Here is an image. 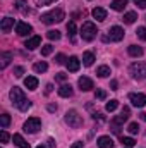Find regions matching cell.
Here are the masks:
<instances>
[{
    "label": "cell",
    "mask_w": 146,
    "mask_h": 148,
    "mask_svg": "<svg viewBox=\"0 0 146 148\" xmlns=\"http://www.w3.org/2000/svg\"><path fill=\"white\" fill-rule=\"evenodd\" d=\"M136 19H138V14H136V12H126V14H124V19H122V21H124L126 24H132V23H134Z\"/></svg>",
    "instance_id": "obj_25"
},
{
    "label": "cell",
    "mask_w": 146,
    "mask_h": 148,
    "mask_svg": "<svg viewBox=\"0 0 146 148\" xmlns=\"http://www.w3.org/2000/svg\"><path fill=\"white\" fill-rule=\"evenodd\" d=\"M77 84H79L81 91H89V90H93V81H91L89 77H86V76H81V77L77 79Z\"/></svg>",
    "instance_id": "obj_11"
},
{
    "label": "cell",
    "mask_w": 146,
    "mask_h": 148,
    "mask_svg": "<svg viewBox=\"0 0 146 148\" xmlns=\"http://www.w3.org/2000/svg\"><path fill=\"white\" fill-rule=\"evenodd\" d=\"M52 90H53V84H46V90H45V93L48 95V93H52Z\"/></svg>",
    "instance_id": "obj_45"
},
{
    "label": "cell",
    "mask_w": 146,
    "mask_h": 148,
    "mask_svg": "<svg viewBox=\"0 0 146 148\" xmlns=\"http://www.w3.org/2000/svg\"><path fill=\"white\" fill-rule=\"evenodd\" d=\"M55 0H38V5H50V3H53Z\"/></svg>",
    "instance_id": "obj_41"
},
{
    "label": "cell",
    "mask_w": 146,
    "mask_h": 148,
    "mask_svg": "<svg viewBox=\"0 0 146 148\" xmlns=\"http://www.w3.org/2000/svg\"><path fill=\"white\" fill-rule=\"evenodd\" d=\"M117 107H119V102H117V100H110V102H107V105H105V110L113 112Z\"/></svg>",
    "instance_id": "obj_31"
},
{
    "label": "cell",
    "mask_w": 146,
    "mask_h": 148,
    "mask_svg": "<svg viewBox=\"0 0 146 148\" xmlns=\"http://www.w3.org/2000/svg\"><path fill=\"white\" fill-rule=\"evenodd\" d=\"M95 97H96L98 100H105V98H107V93H105L103 90H96V93H95Z\"/></svg>",
    "instance_id": "obj_36"
},
{
    "label": "cell",
    "mask_w": 146,
    "mask_h": 148,
    "mask_svg": "<svg viewBox=\"0 0 146 148\" xmlns=\"http://www.w3.org/2000/svg\"><path fill=\"white\" fill-rule=\"evenodd\" d=\"M0 141H2V143H7V141H9V133H7V131H2V133H0Z\"/></svg>",
    "instance_id": "obj_38"
},
{
    "label": "cell",
    "mask_w": 146,
    "mask_h": 148,
    "mask_svg": "<svg viewBox=\"0 0 146 148\" xmlns=\"http://www.w3.org/2000/svg\"><path fill=\"white\" fill-rule=\"evenodd\" d=\"M12 26H14V19H12V17H5V19H2L0 28H2L3 33H9V31L12 29Z\"/></svg>",
    "instance_id": "obj_17"
},
{
    "label": "cell",
    "mask_w": 146,
    "mask_h": 148,
    "mask_svg": "<svg viewBox=\"0 0 146 148\" xmlns=\"http://www.w3.org/2000/svg\"><path fill=\"white\" fill-rule=\"evenodd\" d=\"M24 86H26L28 90H31V91L36 90L38 88V79L35 77V76H28V77L24 79Z\"/></svg>",
    "instance_id": "obj_16"
},
{
    "label": "cell",
    "mask_w": 146,
    "mask_h": 148,
    "mask_svg": "<svg viewBox=\"0 0 146 148\" xmlns=\"http://www.w3.org/2000/svg\"><path fill=\"white\" fill-rule=\"evenodd\" d=\"M14 3H16V9H17L21 14H24V16H26V14H29V7L26 5V2H24V0H16Z\"/></svg>",
    "instance_id": "obj_22"
},
{
    "label": "cell",
    "mask_w": 146,
    "mask_h": 148,
    "mask_svg": "<svg viewBox=\"0 0 146 148\" xmlns=\"http://www.w3.org/2000/svg\"><path fill=\"white\" fill-rule=\"evenodd\" d=\"M127 131H129L131 134H138V133H139V126H138V122H131V124L127 126Z\"/></svg>",
    "instance_id": "obj_33"
},
{
    "label": "cell",
    "mask_w": 146,
    "mask_h": 148,
    "mask_svg": "<svg viewBox=\"0 0 146 148\" xmlns=\"http://www.w3.org/2000/svg\"><path fill=\"white\" fill-rule=\"evenodd\" d=\"M23 74H24V67H21V66L14 67V76H16V77H21Z\"/></svg>",
    "instance_id": "obj_37"
},
{
    "label": "cell",
    "mask_w": 146,
    "mask_h": 148,
    "mask_svg": "<svg viewBox=\"0 0 146 148\" xmlns=\"http://www.w3.org/2000/svg\"><path fill=\"white\" fill-rule=\"evenodd\" d=\"M55 62H57V64H64V62H65V57H64L62 53H59V55L55 57Z\"/></svg>",
    "instance_id": "obj_39"
},
{
    "label": "cell",
    "mask_w": 146,
    "mask_h": 148,
    "mask_svg": "<svg viewBox=\"0 0 146 148\" xmlns=\"http://www.w3.org/2000/svg\"><path fill=\"white\" fill-rule=\"evenodd\" d=\"M41 45V38L40 36H33L29 38V40H26V43H24V47L28 48V50H35V48H38Z\"/></svg>",
    "instance_id": "obj_13"
},
{
    "label": "cell",
    "mask_w": 146,
    "mask_h": 148,
    "mask_svg": "<svg viewBox=\"0 0 146 148\" xmlns=\"http://www.w3.org/2000/svg\"><path fill=\"white\" fill-rule=\"evenodd\" d=\"M122 145L127 147V148H132L134 145H136V141H134L132 138H129V136H124V138H122Z\"/></svg>",
    "instance_id": "obj_32"
},
{
    "label": "cell",
    "mask_w": 146,
    "mask_h": 148,
    "mask_svg": "<svg viewBox=\"0 0 146 148\" xmlns=\"http://www.w3.org/2000/svg\"><path fill=\"white\" fill-rule=\"evenodd\" d=\"M9 97H10L12 105H16L21 112H26L28 109H31V102H29V100H26V97H24V93H23V90H21V88L14 86V88L10 90Z\"/></svg>",
    "instance_id": "obj_1"
},
{
    "label": "cell",
    "mask_w": 146,
    "mask_h": 148,
    "mask_svg": "<svg viewBox=\"0 0 146 148\" xmlns=\"http://www.w3.org/2000/svg\"><path fill=\"white\" fill-rule=\"evenodd\" d=\"M12 140H14V143H16L19 148H31V147H29V143H28L21 134H14V136H12Z\"/></svg>",
    "instance_id": "obj_20"
},
{
    "label": "cell",
    "mask_w": 146,
    "mask_h": 148,
    "mask_svg": "<svg viewBox=\"0 0 146 148\" xmlns=\"http://www.w3.org/2000/svg\"><path fill=\"white\" fill-rule=\"evenodd\" d=\"M93 62H95L93 52H84V53H83V64H84L86 67H89V66H93Z\"/></svg>",
    "instance_id": "obj_21"
},
{
    "label": "cell",
    "mask_w": 146,
    "mask_h": 148,
    "mask_svg": "<svg viewBox=\"0 0 146 148\" xmlns=\"http://www.w3.org/2000/svg\"><path fill=\"white\" fill-rule=\"evenodd\" d=\"M52 52H53V47H52V45H43V47H41V55L46 57V55H50Z\"/></svg>",
    "instance_id": "obj_34"
},
{
    "label": "cell",
    "mask_w": 146,
    "mask_h": 148,
    "mask_svg": "<svg viewBox=\"0 0 146 148\" xmlns=\"http://www.w3.org/2000/svg\"><path fill=\"white\" fill-rule=\"evenodd\" d=\"M67 77V74L65 73H57V81H64Z\"/></svg>",
    "instance_id": "obj_42"
},
{
    "label": "cell",
    "mask_w": 146,
    "mask_h": 148,
    "mask_svg": "<svg viewBox=\"0 0 146 148\" xmlns=\"http://www.w3.org/2000/svg\"><path fill=\"white\" fill-rule=\"evenodd\" d=\"M91 14H93V17H95L96 21H105V19H107V10L102 9V7H95Z\"/></svg>",
    "instance_id": "obj_15"
},
{
    "label": "cell",
    "mask_w": 146,
    "mask_h": 148,
    "mask_svg": "<svg viewBox=\"0 0 146 148\" xmlns=\"http://www.w3.org/2000/svg\"><path fill=\"white\" fill-rule=\"evenodd\" d=\"M41 127V119H38V117H29L26 122H24V131L26 133H36L38 129Z\"/></svg>",
    "instance_id": "obj_6"
},
{
    "label": "cell",
    "mask_w": 146,
    "mask_h": 148,
    "mask_svg": "<svg viewBox=\"0 0 146 148\" xmlns=\"http://www.w3.org/2000/svg\"><path fill=\"white\" fill-rule=\"evenodd\" d=\"M110 40L112 41H120V40H124V29L120 28V26H113V28H110Z\"/></svg>",
    "instance_id": "obj_9"
},
{
    "label": "cell",
    "mask_w": 146,
    "mask_h": 148,
    "mask_svg": "<svg viewBox=\"0 0 146 148\" xmlns=\"http://www.w3.org/2000/svg\"><path fill=\"white\" fill-rule=\"evenodd\" d=\"M67 33H69V38H71V41H76V23L71 21L69 24H67Z\"/></svg>",
    "instance_id": "obj_26"
},
{
    "label": "cell",
    "mask_w": 146,
    "mask_h": 148,
    "mask_svg": "<svg viewBox=\"0 0 146 148\" xmlns=\"http://www.w3.org/2000/svg\"><path fill=\"white\" fill-rule=\"evenodd\" d=\"M46 109H48L50 112H55V110H57V105H55V103H50V105H48Z\"/></svg>",
    "instance_id": "obj_44"
},
{
    "label": "cell",
    "mask_w": 146,
    "mask_h": 148,
    "mask_svg": "<svg viewBox=\"0 0 146 148\" xmlns=\"http://www.w3.org/2000/svg\"><path fill=\"white\" fill-rule=\"evenodd\" d=\"M126 5H127V0H113V2L110 3V7H112L113 10H117V12H122V10L126 9Z\"/></svg>",
    "instance_id": "obj_19"
},
{
    "label": "cell",
    "mask_w": 146,
    "mask_h": 148,
    "mask_svg": "<svg viewBox=\"0 0 146 148\" xmlns=\"http://www.w3.org/2000/svg\"><path fill=\"white\" fill-rule=\"evenodd\" d=\"M96 74H98L100 77H107V76H110V67L108 66H100V67L96 69Z\"/></svg>",
    "instance_id": "obj_27"
},
{
    "label": "cell",
    "mask_w": 146,
    "mask_h": 148,
    "mask_svg": "<svg viewBox=\"0 0 146 148\" xmlns=\"http://www.w3.org/2000/svg\"><path fill=\"white\" fill-rule=\"evenodd\" d=\"M10 59H12V53H10V52H3V53H2V62H0V69H5V67L9 66Z\"/></svg>",
    "instance_id": "obj_24"
},
{
    "label": "cell",
    "mask_w": 146,
    "mask_h": 148,
    "mask_svg": "<svg viewBox=\"0 0 146 148\" xmlns=\"http://www.w3.org/2000/svg\"><path fill=\"white\" fill-rule=\"evenodd\" d=\"M46 38L52 40V41H53V40L57 41V40H60V31H57V29H50V31H46Z\"/></svg>",
    "instance_id": "obj_29"
},
{
    "label": "cell",
    "mask_w": 146,
    "mask_h": 148,
    "mask_svg": "<svg viewBox=\"0 0 146 148\" xmlns=\"http://www.w3.org/2000/svg\"><path fill=\"white\" fill-rule=\"evenodd\" d=\"M96 33H98V29H96V26H95L91 21L83 23V26H81V38H83L84 41L95 40V38H96Z\"/></svg>",
    "instance_id": "obj_3"
},
{
    "label": "cell",
    "mask_w": 146,
    "mask_h": 148,
    "mask_svg": "<svg viewBox=\"0 0 146 148\" xmlns=\"http://www.w3.org/2000/svg\"><path fill=\"white\" fill-rule=\"evenodd\" d=\"M64 19H65V14H64L62 9H53V10H50V12H46V14L41 16V23H45V24L62 23Z\"/></svg>",
    "instance_id": "obj_2"
},
{
    "label": "cell",
    "mask_w": 146,
    "mask_h": 148,
    "mask_svg": "<svg viewBox=\"0 0 146 148\" xmlns=\"http://www.w3.org/2000/svg\"><path fill=\"white\" fill-rule=\"evenodd\" d=\"M139 117H141V121H145V122H146V114H145V112H141V114H139Z\"/></svg>",
    "instance_id": "obj_48"
},
{
    "label": "cell",
    "mask_w": 146,
    "mask_h": 148,
    "mask_svg": "<svg viewBox=\"0 0 146 148\" xmlns=\"http://www.w3.org/2000/svg\"><path fill=\"white\" fill-rule=\"evenodd\" d=\"M48 147H50V148H55V141H53V140H52V138H50V140H48Z\"/></svg>",
    "instance_id": "obj_47"
},
{
    "label": "cell",
    "mask_w": 146,
    "mask_h": 148,
    "mask_svg": "<svg viewBox=\"0 0 146 148\" xmlns=\"http://www.w3.org/2000/svg\"><path fill=\"white\" fill-rule=\"evenodd\" d=\"M129 100L132 102L134 107H139V109L146 105V95L145 93H131L129 95Z\"/></svg>",
    "instance_id": "obj_7"
},
{
    "label": "cell",
    "mask_w": 146,
    "mask_h": 148,
    "mask_svg": "<svg viewBox=\"0 0 146 148\" xmlns=\"http://www.w3.org/2000/svg\"><path fill=\"white\" fill-rule=\"evenodd\" d=\"M126 148H127V147H126Z\"/></svg>",
    "instance_id": "obj_50"
},
{
    "label": "cell",
    "mask_w": 146,
    "mask_h": 148,
    "mask_svg": "<svg viewBox=\"0 0 146 148\" xmlns=\"http://www.w3.org/2000/svg\"><path fill=\"white\" fill-rule=\"evenodd\" d=\"M134 3L141 9H146V0H134Z\"/></svg>",
    "instance_id": "obj_40"
},
{
    "label": "cell",
    "mask_w": 146,
    "mask_h": 148,
    "mask_svg": "<svg viewBox=\"0 0 146 148\" xmlns=\"http://www.w3.org/2000/svg\"><path fill=\"white\" fill-rule=\"evenodd\" d=\"M127 52H129L131 57H141V55H143V48L138 47V45H131V47L127 48Z\"/></svg>",
    "instance_id": "obj_23"
},
{
    "label": "cell",
    "mask_w": 146,
    "mask_h": 148,
    "mask_svg": "<svg viewBox=\"0 0 146 148\" xmlns=\"http://www.w3.org/2000/svg\"><path fill=\"white\" fill-rule=\"evenodd\" d=\"M65 122H67L71 127H81V126H83V117H81L76 110H69L65 114Z\"/></svg>",
    "instance_id": "obj_5"
},
{
    "label": "cell",
    "mask_w": 146,
    "mask_h": 148,
    "mask_svg": "<svg viewBox=\"0 0 146 148\" xmlns=\"http://www.w3.org/2000/svg\"><path fill=\"white\" fill-rule=\"evenodd\" d=\"M136 35H138V38H139V40H143V41H145V40H146V28H145V26H141V28H138V31H136Z\"/></svg>",
    "instance_id": "obj_35"
},
{
    "label": "cell",
    "mask_w": 146,
    "mask_h": 148,
    "mask_svg": "<svg viewBox=\"0 0 146 148\" xmlns=\"http://www.w3.org/2000/svg\"><path fill=\"white\" fill-rule=\"evenodd\" d=\"M129 114H131V110H129V107H124L122 109V112H120V115H117V117H113V124H124L127 119H129Z\"/></svg>",
    "instance_id": "obj_12"
},
{
    "label": "cell",
    "mask_w": 146,
    "mask_h": 148,
    "mask_svg": "<svg viewBox=\"0 0 146 148\" xmlns=\"http://www.w3.org/2000/svg\"><path fill=\"white\" fill-rule=\"evenodd\" d=\"M33 69H35V73H45L46 69H48V64L46 62H36L35 66H33Z\"/></svg>",
    "instance_id": "obj_28"
},
{
    "label": "cell",
    "mask_w": 146,
    "mask_h": 148,
    "mask_svg": "<svg viewBox=\"0 0 146 148\" xmlns=\"http://www.w3.org/2000/svg\"><path fill=\"white\" fill-rule=\"evenodd\" d=\"M9 124H10V115H9V114H2V115H0V126L5 129Z\"/></svg>",
    "instance_id": "obj_30"
},
{
    "label": "cell",
    "mask_w": 146,
    "mask_h": 148,
    "mask_svg": "<svg viewBox=\"0 0 146 148\" xmlns=\"http://www.w3.org/2000/svg\"><path fill=\"white\" fill-rule=\"evenodd\" d=\"M59 95L64 97V98L72 97V86H71V84H62V86L59 88Z\"/></svg>",
    "instance_id": "obj_18"
},
{
    "label": "cell",
    "mask_w": 146,
    "mask_h": 148,
    "mask_svg": "<svg viewBox=\"0 0 146 148\" xmlns=\"http://www.w3.org/2000/svg\"><path fill=\"white\" fill-rule=\"evenodd\" d=\"M129 73L134 79H146V62H134L129 67Z\"/></svg>",
    "instance_id": "obj_4"
},
{
    "label": "cell",
    "mask_w": 146,
    "mask_h": 148,
    "mask_svg": "<svg viewBox=\"0 0 146 148\" xmlns=\"http://www.w3.org/2000/svg\"><path fill=\"white\" fill-rule=\"evenodd\" d=\"M36 148H45V147H41V145H40V147H36Z\"/></svg>",
    "instance_id": "obj_49"
},
{
    "label": "cell",
    "mask_w": 146,
    "mask_h": 148,
    "mask_svg": "<svg viewBox=\"0 0 146 148\" xmlns=\"http://www.w3.org/2000/svg\"><path fill=\"white\" fill-rule=\"evenodd\" d=\"M117 86H119V83L113 79V81H110V90H117Z\"/></svg>",
    "instance_id": "obj_43"
},
{
    "label": "cell",
    "mask_w": 146,
    "mask_h": 148,
    "mask_svg": "<svg viewBox=\"0 0 146 148\" xmlns=\"http://www.w3.org/2000/svg\"><path fill=\"white\" fill-rule=\"evenodd\" d=\"M65 66H67L69 73H76V71H79V67H81V60H79L76 55H72V57H69V59H67Z\"/></svg>",
    "instance_id": "obj_10"
},
{
    "label": "cell",
    "mask_w": 146,
    "mask_h": 148,
    "mask_svg": "<svg viewBox=\"0 0 146 148\" xmlns=\"http://www.w3.org/2000/svg\"><path fill=\"white\" fill-rule=\"evenodd\" d=\"M71 148H83V143H81V141H76Z\"/></svg>",
    "instance_id": "obj_46"
},
{
    "label": "cell",
    "mask_w": 146,
    "mask_h": 148,
    "mask_svg": "<svg viewBox=\"0 0 146 148\" xmlns=\"http://www.w3.org/2000/svg\"><path fill=\"white\" fill-rule=\"evenodd\" d=\"M31 31H33V28H31V24H28V23H17V24H16V33H17L19 36H28Z\"/></svg>",
    "instance_id": "obj_8"
},
{
    "label": "cell",
    "mask_w": 146,
    "mask_h": 148,
    "mask_svg": "<svg viewBox=\"0 0 146 148\" xmlns=\"http://www.w3.org/2000/svg\"><path fill=\"white\" fill-rule=\"evenodd\" d=\"M96 143L100 148H113V140L110 136H100Z\"/></svg>",
    "instance_id": "obj_14"
}]
</instances>
